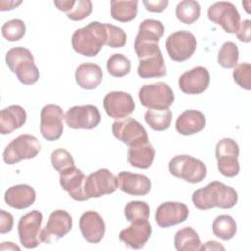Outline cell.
<instances>
[{"label": "cell", "instance_id": "1", "mask_svg": "<svg viewBox=\"0 0 251 251\" xmlns=\"http://www.w3.org/2000/svg\"><path fill=\"white\" fill-rule=\"evenodd\" d=\"M237 200L238 195L235 189L220 181L209 182L192 194V202L199 210H209L214 207L230 209L235 206Z\"/></svg>", "mask_w": 251, "mask_h": 251}, {"label": "cell", "instance_id": "2", "mask_svg": "<svg viewBox=\"0 0 251 251\" xmlns=\"http://www.w3.org/2000/svg\"><path fill=\"white\" fill-rule=\"evenodd\" d=\"M107 39L105 24L91 22L87 25L76 29L72 35L74 50L85 57L98 55Z\"/></svg>", "mask_w": 251, "mask_h": 251}, {"label": "cell", "instance_id": "3", "mask_svg": "<svg viewBox=\"0 0 251 251\" xmlns=\"http://www.w3.org/2000/svg\"><path fill=\"white\" fill-rule=\"evenodd\" d=\"M6 64L25 85L34 84L39 79V71L31 52L25 47H14L6 53Z\"/></svg>", "mask_w": 251, "mask_h": 251}, {"label": "cell", "instance_id": "4", "mask_svg": "<svg viewBox=\"0 0 251 251\" xmlns=\"http://www.w3.org/2000/svg\"><path fill=\"white\" fill-rule=\"evenodd\" d=\"M170 173L190 183L201 182L207 175L206 165L189 155H176L169 162Z\"/></svg>", "mask_w": 251, "mask_h": 251}, {"label": "cell", "instance_id": "5", "mask_svg": "<svg viewBox=\"0 0 251 251\" xmlns=\"http://www.w3.org/2000/svg\"><path fill=\"white\" fill-rule=\"evenodd\" d=\"M39 140L31 134H22L14 138L4 149L3 161L13 165L25 159H33L40 152Z\"/></svg>", "mask_w": 251, "mask_h": 251}, {"label": "cell", "instance_id": "6", "mask_svg": "<svg viewBox=\"0 0 251 251\" xmlns=\"http://www.w3.org/2000/svg\"><path fill=\"white\" fill-rule=\"evenodd\" d=\"M138 98L144 107L154 110L169 109L174 103L175 95L172 88L163 81L141 86Z\"/></svg>", "mask_w": 251, "mask_h": 251}, {"label": "cell", "instance_id": "7", "mask_svg": "<svg viewBox=\"0 0 251 251\" xmlns=\"http://www.w3.org/2000/svg\"><path fill=\"white\" fill-rule=\"evenodd\" d=\"M216 159L219 172L226 176L233 177L238 175L240 166L238 162L239 146L231 138H223L216 145Z\"/></svg>", "mask_w": 251, "mask_h": 251}, {"label": "cell", "instance_id": "8", "mask_svg": "<svg viewBox=\"0 0 251 251\" xmlns=\"http://www.w3.org/2000/svg\"><path fill=\"white\" fill-rule=\"evenodd\" d=\"M42 220V213L37 210L21 217L18 223V233L20 242L24 247L32 249L40 244Z\"/></svg>", "mask_w": 251, "mask_h": 251}, {"label": "cell", "instance_id": "9", "mask_svg": "<svg viewBox=\"0 0 251 251\" xmlns=\"http://www.w3.org/2000/svg\"><path fill=\"white\" fill-rule=\"evenodd\" d=\"M197 41L195 36L187 30H178L170 34L166 40V50L169 57L176 62L189 59L195 52Z\"/></svg>", "mask_w": 251, "mask_h": 251}, {"label": "cell", "instance_id": "10", "mask_svg": "<svg viewBox=\"0 0 251 251\" xmlns=\"http://www.w3.org/2000/svg\"><path fill=\"white\" fill-rule=\"evenodd\" d=\"M208 19L221 25L226 32L235 33L240 25V14L231 2L220 1L208 8Z\"/></svg>", "mask_w": 251, "mask_h": 251}, {"label": "cell", "instance_id": "11", "mask_svg": "<svg viewBox=\"0 0 251 251\" xmlns=\"http://www.w3.org/2000/svg\"><path fill=\"white\" fill-rule=\"evenodd\" d=\"M118 179L108 169H99L86 176L84 191L87 198H98L111 194L118 188Z\"/></svg>", "mask_w": 251, "mask_h": 251}, {"label": "cell", "instance_id": "12", "mask_svg": "<svg viewBox=\"0 0 251 251\" xmlns=\"http://www.w3.org/2000/svg\"><path fill=\"white\" fill-rule=\"evenodd\" d=\"M65 119L62 108L55 104L45 105L40 113V132L48 141H54L61 137Z\"/></svg>", "mask_w": 251, "mask_h": 251}, {"label": "cell", "instance_id": "13", "mask_svg": "<svg viewBox=\"0 0 251 251\" xmlns=\"http://www.w3.org/2000/svg\"><path fill=\"white\" fill-rule=\"evenodd\" d=\"M65 121L71 128L92 129L99 125L101 115L98 108L91 104L74 106L67 111Z\"/></svg>", "mask_w": 251, "mask_h": 251}, {"label": "cell", "instance_id": "14", "mask_svg": "<svg viewBox=\"0 0 251 251\" xmlns=\"http://www.w3.org/2000/svg\"><path fill=\"white\" fill-rule=\"evenodd\" d=\"M72 226L71 215L65 210H55L50 214L45 227L41 230V241L49 244L53 239L62 238L70 232Z\"/></svg>", "mask_w": 251, "mask_h": 251}, {"label": "cell", "instance_id": "15", "mask_svg": "<svg viewBox=\"0 0 251 251\" xmlns=\"http://www.w3.org/2000/svg\"><path fill=\"white\" fill-rule=\"evenodd\" d=\"M106 114L113 119H122L129 116L135 109L131 95L124 91H111L103 99Z\"/></svg>", "mask_w": 251, "mask_h": 251}, {"label": "cell", "instance_id": "16", "mask_svg": "<svg viewBox=\"0 0 251 251\" xmlns=\"http://www.w3.org/2000/svg\"><path fill=\"white\" fill-rule=\"evenodd\" d=\"M189 210L184 203L168 201L162 203L156 210L155 221L160 227H170L186 221Z\"/></svg>", "mask_w": 251, "mask_h": 251}, {"label": "cell", "instance_id": "17", "mask_svg": "<svg viewBox=\"0 0 251 251\" xmlns=\"http://www.w3.org/2000/svg\"><path fill=\"white\" fill-rule=\"evenodd\" d=\"M210 83V74L202 66L195 67L183 73L178 78V87L185 94H201Z\"/></svg>", "mask_w": 251, "mask_h": 251}, {"label": "cell", "instance_id": "18", "mask_svg": "<svg viewBox=\"0 0 251 251\" xmlns=\"http://www.w3.org/2000/svg\"><path fill=\"white\" fill-rule=\"evenodd\" d=\"M113 135L123 143L130 146L134 142L148 138L144 126L133 118H127L122 121H115L112 124Z\"/></svg>", "mask_w": 251, "mask_h": 251}, {"label": "cell", "instance_id": "19", "mask_svg": "<svg viewBox=\"0 0 251 251\" xmlns=\"http://www.w3.org/2000/svg\"><path fill=\"white\" fill-rule=\"evenodd\" d=\"M152 233V226L148 220L134 221L131 225L120 231L119 238L127 247L141 249L149 240Z\"/></svg>", "mask_w": 251, "mask_h": 251}, {"label": "cell", "instance_id": "20", "mask_svg": "<svg viewBox=\"0 0 251 251\" xmlns=\"http://www.w3.org/2000/svg\"><path fill=\"white\" fill-rule=\"evenodd\" d=\"M85 179L86 176L82 171L75 167L69 168L60 173V184L62 188L76 201L88 200L84 191Z\"/></svg>", "mask_w": 251, "mask_h": 251}, {"label": "cell", "instance_id": "21", "mask_svg": "<svg viewBox=\"0 0 251 251\" xmlns=\"http://www.w3.org/2000/svg\"><path fill=\"white\" fill-rule=\"evenodd\" d=\"M79 229L87 242L96 244L105 234V223L97 212L87 211L79 219Z\"/></svg>", "mask_w": 251, "mask_h": 251}, {"label": "cell", "instance_id": "22", "mask_svg": "<svg viewBox=\"0 0 251 251\" xmlns=\"http://www.w3.org/2000/svg\"><path fill=\"white\" fill-rule=\"evenodd\" d=\"M119 188L129 195L143 196L151 190V180L148 176L130 172H121L117 176Z\"/></svg>", "mask_w": 251, "mask_h": 251}, {"label": "cell", "instance_id": "23", "mask_svg": "<svg viewBox=\"0 0 251 251\" xmlns=\"http://www.w3.org/2000/svg\"><path fill=\"white\" fill-rule=\"evenodd\" d=\"M155 157V149L148 138L140 139L128 146L127 161L138 169H148L151 167Z\"/></svg>", "mask_w": 251, "mask_h": 251}, {"label": "cell", "instance_id": "24", "mask_svg": "<svg viewBox=\"0 0 251 251\" xmlns=\"http://www.w3.org/2000/svg\"><path fill=\"white\" fill-rule=\"evenodd\" d=\"M35 199V190L27 184H17L11 186L6 190L4 195L6 204L18 210H23L31 206Z\"/></svg>", "mask_w": 251, "mask_h": 251}, {"label": "cell", "instance_id": "25", "mask_svg": "<svg viewBox=\"0 0 251 251\" xmlns=\"http://www.w3.org/2000/svg\"><path fill=\"white\" fill-rule=\"evenodd\" d=\"M206 126L205 115L198 110H186L176 122V129L182 135H192L201 131Z\"/></svg>", "mask_w": 251, "mask_h": 251}, {"label": "cell", "instance_id": "26", "mask_svg": "<svg viewBox=\"0 0 251 251\" xmlns=\"http://www.w3.org/2000/svg\"><path fill=\"white\" fill-rule=\"evenodd\" d=\"M26 122L25 110L19 105H11L0 113V132L9 134L22 127Z\"/></svg>", "mask_w": 251, "mask_h": 251}, {"label": "cell", "instance_id": "27", "mask_svg": "<svg viewBox=\"0 0 251 251\" xmlns=\"http://www.w3.org/2000/svg\"><path fill=\"white\" fill-rule=\"evenodd\" d=\"M103 73L97 64L83 63L75 71V81L83 89L91 90L96 88L102 81Z\"/></svg>", "mask_w": 251, "mask_h": 251}, {"label": "cell", "instance_id": "28", "mask_svg": "<svg viewBox=\"0 0 251 251\" xmlns=\"http://www.w3.org/2000/svg\"><path fill=\"white\" fill-rule=\"evenodd\" d=\"M137 74L141 78L165 76L167 75V70L162 52L139 59Z\"/></svg>", "mask_w": 251, "mask_h": 251}, {"label": "cell", "instance_id": "29", "mask_svg": "<svg viewBox=\"0 0 251 251\" xmlns=\"http://www.w3.org/2000/svg\"><path fill=\"white\" fill-rule=\"evenodd\" d=\"M165 27L163 24L154 19H146L139 25L138 33L134 39V44L158 43L163 36Z\"/></svg>", "mask_w": 251, "mask_h": 251}, {"label": "cell", "instance_id": "30", "mask_svg": "<svg viewBox=\"0 0 251 251\" xmlns=\"http://www.w3.org/2000/svg\"><path fill=\"white\" fill-rule=\"evenodd\" d=\"M174 243L177 251H199L202 249L200 237L191 226H185L177 230Z\"/></svg>", "mask_w": 251, "mask_h": 251}, {"label": "cell", "instance_id": "31", "mask_svg": "<svg viewBox=\"0 0 251 251\" xmlns=\"http://www.w3.org/2000/svg\"><path fill=\"white\" fill-rule=\"evenodd\" d=\"M137 0L111 1V16L114 20L126 23L132 21L137 15Z\"/></svg>", "mask_w": 251, "mask_h": 251}, {"label": "cell", "instance_id": "32", "mask_svg": "<svg viewBox=\"0 0 251 251\" xmlns=\"http://www.w3.org/2000/svg\"><path fill=\"white\" fill-rule=\"evenodd\" d=\"M212 230L217 237L223 240H229L236 233V223L229 215H220L214 220Z\"/></svg>", "mask_w": 251, "mask_h": 251}, {"label": "cell", "instance_id": "33", "mask_svg": "<svg viewBox=\"0 0 251 251\" xmlns=\"http://www.w3.org/2000/svg\"><path fill=\"white\" fill-rule=\"evenodd\" d=\"M172 111L170 109H149L144 115L146 124L154 130L162 131L168 129L172 123Z\"/></svg>", "mask_w": 251, "mask_h": 251}, {"label": "cell", "instance_id": "34", "mask_svg": "<svg viewBox=\"0 0 251 251\" xmlns=\"http://www.w3.org/2000/svg\"><path fill=\"white\" fill-rule=\"evenodd\" d=\"M201 13V7L197 1L183 0L176 8V16L178 21L185 25H191L196 22Z\"/></svg>", "mask_w": 251, "mask_h": 251}, {"label": "cell", "instance_id": "35", "mask_svg": "<svg viewBox=\"0 0 251 251\" xmlns=\"http://www.w3.org/2000/svg\"><path fill=\"white\" fill-rule=\"evenodd\" d=\"M108 73L115 77H123L126 75L131 69L130 61L121 53L111 55L106 64Z\"/></svg>", "mask_w": 251, "mask_h": 251}, {"label": "cell", "instance_id": "36", "mask_svg": "<svg viewBox=\"0 0 251 251\" xmlns=\"http://www.w3.org/2000/svg\"><path fill=\"white\" fill-rule=\"evenodd\" d=\"M238 58V47L232 41L225 42L218 53V63L225 69L234 68L237 65Z\"/></svg>", "mask_w": 251, "mask_h": 251}, {"label": "cell", "instance_id": "37", "mask_svg": "<svg viewBox=\"0 0 251 251\" xmlns=\"http://www.w3.org/2000/svg\"><path fill=\"white\" fill-rule=\"evenodd\" d=\"M149 215L150 208L145 201H130L125 207L126 219L130 223L139 220H148Z\"/></svg>", "mask_w": 251, "mask_h": 251}, {"label": "cell", "instance_id": "38", "mask_svg": "<svg viewBox=\"0 0 251 251\" xmlns=\"http://www.w3.org/2000/svg\"><path fill=\"white\" fill-rule=\"evenodd\" d=\"M1 32L8 41L21 40L25 34V24L20 19H12L2 25Z\"/></svg>", "mask_w": 251, "mask_h": 251}, {"label": "cell", "instance_id": "39", "mask_svg": "<svg viewBox=\"0 0 251 251\" xmlns=\"http://www.w3.org/2000/svg\"><path fill=\"white\" fill-rule=\"evenodd\" d=\"M51 164L53 168L59 173L69 168L75 167L73 156L64 148L55 149L51 153Z\"/></svg>", "mask_w": 251, "mask_h": 251}, {"label": "cell", "instance_id": "40", "mask_svg": "<svg viewBox=\"0 0 251 251\" xmlns=\"http://www.w3.org/2000/svg\"><path fill=\"white\" fill-rule=\"evenodd\" d=\"M107 39L105 44L112 48H122L126 43V34L119 26L113 25L111 24H105Z\"/></svg>", "mask_w": 251, "mask_h": 251}, {"label": "cell", "instance_id": "41", "mask_svg": "<svg viewBox=\"0 0 251 251\" xmlns=\"http://www.w3.org/2000/svg\"><path fill=\"white\" fill-rule=\"evenodd\" d=\"M233 79L242 88L251 89V65L249 63H240L234 67Z\"/></svg>", "mask_w": 251, "mask_h": 251}, {"label": "cell", "instance_id": "42", "mask_svg": "<svg viewBox=\"0 0 251 251\" xmlns=\"http://www.w3.org/2000/svg\"><path fill=\"white\" fill-rule=\"evenodd\" d=\"M92 12V2L90 0L75 1L71 11L67 13V17L72 21H81L87 18Z\"/></svg>", "mask_w": 251, "mask_h": 251}, {"label": "cell", "instance_id": "43", "mask_svg": "<svg viewBox=\"0 0 251 251\" xmlns=\"http://www.w3.org/2000/svg\"><path fill=\"white\" fill-rule=\"evenodd\" d=\"M237 38L242 42H250L251 40V21L244 20L240 23V25L236 31Z\"/></svg>", "mask_w": 251, "mask_h": 251}, {"label": "cell", "instance_id": "44", "mask_svg": "<svg viewBox=\"0 0 251 251\" xmlns=\"http://www.w3.org/2000/svg\"><path fill=\"white\" fill-rule=\"evenodd\" d=\"M145 9L152 13H161L163 12L168 4V0H143L142 1Z\"/></svg>", "mask_w": 251, "mask_h": 251}, {"label": "cell", "instance_id": "45", "mask_svg": "<svg viewBox=\"0 0 251 251\" xmlns=\"http://www.w3.org/2000/svg\"><path fill=\"white\" fill-rule=\"evenodd\" d=\"M14 225L13 216L5 210L0 211V233H7L12 230Z\"/></svg>", "mask_w": 251, "mask_h": 251}, {"label": "cell", "instance_id": "46", "mask_svg": "<svg viewBox=\"0 0 251 251\" xmlns=\"http://www.w3.org/2000/svg\"><path fill=\"white\" fill-rule=\"evenodd\" d=\"M75 4V0H61V1H54V5L57 7L58 10L62 12L69 13Z\"/></svg>", "mask_w": 251, "mask_h": 251}, {"label": "cell", "instance_id": "47", "mask_svg": "<svg viewBox=\"0 0 251 251\" xmlns=\"http://www.w3.org/2000/svg\"><path fill=\"white\" fill-rule=\"evenodd\" d=\"M22 4V1H6V0H1L0 1V10L1 11H7V10H12L19 5Z\"/></svg>", "mask_w": 251, "mask_h": 251}, {"label": "cell", "instance_id": "48", "mask_svg": "<svg viewBox=\"0 0 251 251\" xmlns=\"http://www.w3.org/2000/svg\"><path fill=\"white\" fill-rule=\"evenodd\" d=\"M225 250V247L215 240L207 241L205 245H202L201 250Z\"/></svg>", "mask_w": 251, "mask_h": 251}, {"label": "cell", "instance_id": "49", "mask_svg": "<svg viewBox=\"0 0 251 251\" xmlns=\"http://www.w3.org/2000/svg\"><path fill=\"white\" fill-rule=\"evenodd\" d=\"M1 250H18L20 251V247L14 244L13 242H3L0 246Z\"/></svg>", "mask_w": 251, "mask_h": 251}]
</instances>
